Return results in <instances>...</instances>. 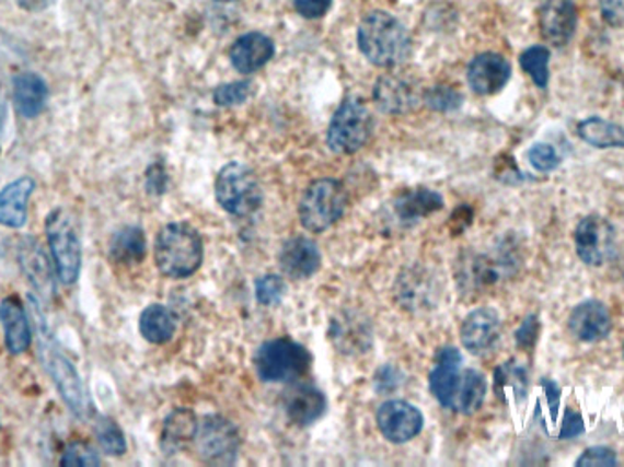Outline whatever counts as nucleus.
<instances>
[{
	"label": "nucleus",
	"mask_w": 624,
	"mask_h": 467,
	"mask_svg": "<svg viewBox=\"0 0 624 467\" xmlns=\"http://www.w3.org/2000/svg\"><path fill=\"white\" fill-rule=\"evenodd\" d=\"M424 101L432 110L451 112L457 110L462 105V95L454 92L453 89H448V86H435V89L426 92Z\"/></svg>",
	"instance_id": "58836bf2"
},
{
	"label": "nucleus",
	"mask_w": 624,
	"mask_h": 467,
	"mask_svg": "<svg viewBox=\"0 0 624 467\" xmlns=\"http://www.w3.org/2000/svg\"><path fill=\"white\" fill-rule=\"evenodd\" d=\"M279 269L290 280H307L316 275L322 256L309 237H292L284 243L278 256Z\"/></svg>",
	"instance_id": "aec40b11"
},
{
	"label": "nucleus",
	"mask_w": 624,
	"mask_h": 467,
	"mask_svg": "<svg viewBox=\"0 0 624 467\" xmlns=\"http://www.w3.org/2000/svg\"><path fill=\"white\" fill-rule=\"evenodd\" d=\"M197 418L190 409H175L164 420L163 447L166 451L181 450L196 439Z\"/></svg>",
	"instance_id": "2f4dec72"
},
{
	"label": "nucleus",
	"mask_w": 624,
	"mask_h": 467,
	"mask_svg": "<svg viewBox=\"0 0 624 467\" xmlns=\"http://www.w3.org/2000/svg\"><path fill=\"white\" fill-rule=\"evenodd\" d=\"M361 54L380 68L400 67L411 56V37L404 24L388 12L367 13L358 26Z\"/></svg>",
	"instance_id": "f257e3e1"
},
{
	"label": "nucleus",
	"mask_w": 624,
	"mask_h": 467,
	"mask_svg": "<svg viewBox=\"0 0 624 467\" xmlns=\"http://www.w3.org/2000/svg\"><path fill=\"white\" fill-rule=\"evenodd\" d=\"M153 256L161 275L174 280L188 278L203 261L201 236L188 223H170L159 231Z\"/></svg>",
	"instance_id": "7ed1b4c3"
},
{
	"label": "nucleus",
	"mask_w": 624,
	"mask_h": 467,
	"mask_svg": "<svg viewBox=\"0 0 624 467\" xmlns=\"http://www.w3.org/2000/svg\"><path fill=\"white\" fill-rule=\"evenodd\" d=\"M347 207V192L336 179H317L307 188L301 198L300 221L309 232L327 231L336 221L342 220Z\"/></svg>",
	"instance_id": "39448f33"
},
{
	"label": "nucleus",
	"mask_w": 624,
	"mask_h": 467,
	"mask_svg": "<svg viewBox=\"0 0 624 467\" xmlns=\"http://www.w3.org/2000/svg\"><path fill=\"white\" fill-rule=\"evenodd\" d=\"M394 291L402 307L413 313L427 311L437 305V276L420 265H413L398 276Z\"/></svg>",
	"instance_id": "f8f14e48"
},
{
	"label": "nucleus",
	"mask_w": 624,
	"mask_h": 467,
	"mask_svg": "<svg viewBox=\"0 0 624 467\" xmlns=\"http://www.w3.org/2000/svg\"><path fill=\"white\" fill-rule=\"evenodd\" d=\"M575 466L580 467H612L617 466V455L615 451L604 445H597V447H588L582 455L577 458Z\"/></svg>",
	"instance_id": "a19ab883"
},
{
	"label": "nucleus",
	"mask_w": 624,
	"mask_h": 467,
	"mask_svg": "<svg viewBox=\"0 0 624 467\" xmlns=\"http://www.w3.org/2000/svg\"><path fill=\"white\" fill-rule=\"evenodd\" d=\"M502 335V324H500V316L497 311L493 308H476L473 313L465 316L460 327V340L462 346L475 354L482 357L486 352L492 351L493 347L497 346Z\"/></svg>",
	"instance_id": "ddd939ff"
},
{
	"label": "nucleus",
	"mask_w": 624,
	"mask_h": 467,
	"mask_svg": "<svg viewBox=\"0 0 624 467\" xmlns=\"http://www.w3.org/2000/svg\"><path fill=\"white\" fill-rule=\"evenodd\" d=\"M539 24L542 37L550 45L557 48L568 45L577 28V10L574 0H542Z\"/></svg>",
	"instance_id": "2eb2a0df"
},
{
	"label": "nucleus",
	"mask_w": 624,
	"mask_h": 467,
	"mask_svg": "<svg viewBox=\"0 0 624 467\" xmlns=\"http://www.w3.org/2000/svg\"><path fill=\"white\" fill-rule=\"evenodd\" d=\"M285 415L296 425H311L327 411V400L322 390L311 384L290 385L284 393Z\"/></svg>",
	"instance_id": "6ab92c4d"
},
{
	"label": "nucleus",
	"mask_w": 624,
	"mask_h": 467,
	"mask_svg": "<svg viewBox=\"0 0 624 467\" xmlns=\"http://www.w3.org/2000/svg\"><path fill=\"white\" fill-rule=\"evenodd\" d=\"M530 165L539 172H553L561 165V155L552 144L536 143L528 150Z\"/></svg>",
	"instance_id": "ea45409f"
},
{
	"label": "nucleus",
	"mask_w": 624,
	"mask_h": 467,
	"mask_svg": "<svg viewBox=\"0 0 624 467\" xmlns=\"http://www.w3.org/2000/svg\"><path fill=\"white\" fill-rule=\"evenodd\" d=\"M613 240V226L601 215H586L575 229V250L590 267H601L612 256Z\"/></svg>",
	"instance_id": "9d476101"
},
{
	"label": "nucleus",
	"mask_w": 624,
	"mask_h": 467,
	"mask_svg": "<svg viewBox=\"0 0 624 467\" xmlns=\"http://www.w3.org/2000/svg\"><path fill=\"white\" fill-rule=\"evenodd\" d=\"M495 393L502 401L522 404L528 395V371L519 362H506L495 371Z\"/></svg>",
	"instance_id": "c756f323"
},
{
	"label": "nucleus",
	"mask_w": 624,
	"mask_h": 467,
	"mask_svg": "<svg viewBox=\"0 0 624 467\" xmlns=\"http://www.w3.org/2000/svg\"><path fill=\"white\" fill-rule=\"evenodd\" d=\"M19 261L33 291L37 292L41 300H51L55 294L54 272L38 240L24 237L19 250Z\"/></svg>",
	"instance_id": "412c9836"
},
{
	"label": "nucleus",
	"mask_w": 624,
	"mask_h": 467,
	"mask_svg": "<svg viewBox=\"0 0 624 467\" xmlns=\"http://www.w3.org/2000/svg\"><path fill=\"white\" fill-rule=\"evenodd\" d=\"M487 384L484 374L478 373L475 369H465L462 371V380L460 387L454 396L453 411L462 412V415H473L481 409L482 404L486 400Z\"/></svg>",
	"instance_id": "473e14b6"
},
{
	"label": "nucleus",
	"mask_w": 624,
	"mask_h": 467,
	"mask_svg": "<svg viewBox=\"0 0 624 467\" xmlns=\"http://www.w3.org/2000/svg\"><path fill=\"white\" fill-rule=\"evenodd\" d=\"M287 291L284 278L276 275L263 276L256 281V297L262 305H276L281 302Z\"/></svg>",
	"instance_id": "e433bc0d"
},
{
	"label": "nucleus",
	"mask_w": 624,
	"mask_h": 467,
	"mask_svg": "<svg viewBox=\"0 0 624 467\" xmlns=\"http://www.w3.org/2000/svg\"><path fill=\"white\" fill-rule=\"evenodd\" d=\"M328 335L334 346L345 354L366 352L372 343L371 329L367 325V319H360L358 314L355 316V314L345 313L338 319H333Z\"/></svg>",
	"instance_id": "393cba45"
},
{
	"label": "nucleus",
	"mask_w": 624,
	"mask_h": 467,
	"mask_svg": "<svg viewBox=\"0 0 624 467\" xmlns=\"http://www.w3.org/2000/svg\"><path fill=\"white\" fill-rule=\"evenodd\" d=\"M19 2V7L22 10H26V12H44L46 8L51 7L54 4V0H16Z\"/></svg>",
	"instance_id": "de8ad7c7"
},
{
	"label": "nucleus",
	"mask_w": 624,
	"mask_h": 467,
	"mask_svg": "<svg viewBox=\"0 0 624 467\" xmlns=\"http://www.w3.org/2000/svg\"><path fill=\"white\" fill-rule=\"evenodd\" d=\"M33 313H35V329H37L38 354L43 360L44 367L48 371L49 376L54 380L55 387L59 389L60 398L65 400L66 406L70 407V411L81 420H86L92 415V406L88 400L86 389L82 385L81 378L73 363L62 354L54 338L49 335L48 327L44 324L41 316L38 303H33Z\"/></svg>",
	"instance_id": "f03ea898"
},
{
	"label": "nucleus",
	"mask_w": 624,
	"mask_h": 467,
	"mask_svg": "<svg viewBox=\"0 0 624 467\" xmlns=\"http://www.w3.org/2000/svg\"><path fill=\"white\" fill-rule=\"evenodd\" d=\"M601 15L613 28H624V0H601Z\"/></svg>",
	"instance_id": "c03bdc74"
},
{
	"label": "nucleus",
	"mask_w": 624,
	"mask_h": 467,
	"mask_svg": "<svg viewBox=\"0 0 624 467\" xmlns=\"http://www.w3.org/2000/svg\"><path fill=\"white\" fill-rule=\"evenodd\" d=\"M274 57V43L259 32L243 35L230 50V62L240 73H254L262 70Z\"/></svg>",
	"instance_id": "4be33fe9"
},
{
	"label": "nucleus",
	"mask_w": 624,
	"mask_h": 467,
	"mask_svg": "<svg viewBox=\"0 0 624 467\" xmlns=\"http://www.w3.org/2000/svg\"><path fill=\"white\" fill-rule=\"evenodd\" d=\"M251 95V81H235V83L221 84L213 90V103L219 106L243 105Z\"/></svg>",
	"instance_id": "c9c22d12"
},
{
	"label": "nucleus",
	"mask_w": 624,
	"mask_h": 467,
	"mask_svg": "<svg viewBox=\"0 0 624 467\" xmlns=\"http://www.w3.org/2000/svg\"><path fill=\"white\" fill-rule=\"evenodd\" d=\"M582 431H585L582 417H580L579 412H575L574 409H566L563 425H561V431H558V439H575V436L582 434Z\"/></svg>",
	"instance_id": "49530a36"
},
{
	"label": "nucleus",
	"mask_w": 624,
	"mask_h": 467,
	"mask_svg": "<svg viewBox=\"0 0 624 467\" xmlns=\"http://www.w3.org/2000/svg\"><path fill=\"white\" fill-rule=\"evenodd\" d=\"M377 423L385 440L393 444H405L420 433L424 417L409 401L389 400L378 409Z\"/></svg>",
	"instance_id": "9b49d317"
},
{
	"label": "nucleus",
	"mask_w": 624,
	"mask_h": 467,
	"mask_svg": "<svg viewBox=\"0 0 624 467\" xmlns=\"http://www.w3.org/2000/svg\"><path fill=\"white\" fill-rule=\"evenodd\" d=\"M511 65L502 56L487 51L476 56L467 68V83L478 95H493L508 84Z\"/></svg>",
	"instance_id": "dca6fc26"
},
{
	"label": "nucleus",
	"mask_w": 624,
	"mask_h": 467,
	"mask_svg": "<svg viewBox=\"0 0 624 467\" xmlns=\"http://www.w3.org/2000/svg\"><path fill=\"white\" fill-rule=\"evenodd\" d=\"M577 133L593 149H624V127L602 117H588L577 125Z\"/></svg>",
	"instance_id": "cd10ccee"
},
{
	"label": "nucleus",
	"mask_w": 624,
	"mask_h": 467,
	"mask_svg": "<svg viewBox=\"0 0 624 467\" xmlns=\"http://www.w3.org/2000/svg\"><path fill=\"white\" fill-rule=\"evenodd\" d=\"M46 236L54 256L55 270L65 285L76 283L81 275L82 248L76 223L62 209H55L46 218Z\"/></svg>",
	"instance_id": "0eeeda50"
},
{
	"label": "nucleus",
	"mask_w": 624,
	"mask_h": 467,
	"mask_svg": "<svg viewBox=\"0 0 624 467\" xmlns=\"http://www.w3.org/2000/svg\"><path fill=\"white\" fill-rule=\"evenodd\" d=\"M0 322L4 327L5 347L11 354H22L32 343V325L26 311L16 297H4L0 303Z\"/></svg>",
	"instance_id": "5701e85b"
},
{
	"label": "nucleus",
	"mask_w": 624,
	"mask_h": 467,
	"mask_svg": "<svg viewBox=\"0 0 624 467\" xmlns=\"http://www.w3.org/2000/svg\"><path fill=\"white\" fill-rule=\"evenodd\" d=\"M374 103L385 114H407L416 110L421 103V92L411 79L400 78L394 73L378 79L374 92Z\"/></svg>",
	"instance_id": "4468645a"
},
{
	"label": "nucleus",
	"mask_w": 624,
	"mask_h": 467,
	"mask_svg": "<svg viewBox=\"0 0 624 467\" xmlns=\"http://www.w3.org/2000/svg\"><path fill=\"white\" fill-rule=\"evenodd\" d=\"M333 0H294L296 12L305 19H320L328 12Z\"/></svg>",
	"instance_id": "a18cd8bd"
},
{
	"label": "nucleus",
	"mask_w": 624,
	"mask_h": 467,
	"mask_svg": "<svg viewBox=\"0 0 624 467\" xmlns=\"http://www.w3.org/2000/svg\"><path fill=\"white\" fill-rule=\"evenodd\" d=\"M101 458L93 450L92 445L84 444V442H73V444L66 447L62 453V460L60 466H99Z\"/></svg>",
	"instance_id": "4c0bfd02"
},
{
	"label": "nucleus",
	"mask_w": 624,
	"mask_h": 467,
	"mask_svg": "<svg viewBox=\"0 0 624 467\" xmlns=\"http://www.w3.org/2000/svg\"><path fill=\"white\" fill-rule=\"evenodd\" d=\"M460 363H462V357H460L459 349L443 347L438 351L435 367L429 374V389L440 401V406L448 407V409H453L454 396H457L460 380H462Z\"/></svg>",
	"instance_id": "a211bd4d"
},
{
	"label": "nucleus",
	"mask_w": 624,
	"mask_h": 467,
	"mask_svg": "<svg viewBox=\"0 0 624 467\" xmlns=\"http://www.w3.org/2000/svg\"><path fill=\"white\" fill-rule=\"evenodd\" d=\"M443 207L440 194L429 188H415L400 194L394 201V212L402 221H416L435 214Z\"/></svg>",
	"instance_id": "bb28decb"
},
{
	"label": "nucleus",
	"mask_w": 624,
	"mask_h": 467,
	"mask_svg": "<svg viewBox=\"0 0 624 467\" xmlns=\"http://www.w3.org/2000/svg\"><path fill=\"white\" fill-rule=\"evenodd\" d=\"M219 2H234V0H219Z\"/></svg>",
	"instance_id": "09e8293b"
},
{
	"label": "nucleus",
	"mask_w": 624,
	"mask_h": 467,
	"mask_svg": "<svg viewBox=\"0 0 624 467\" xmlns=\"http://www.w3.org/2000/svg\"><path fill=\"white\" fill-rule=\"evenodd\" d=\"M175 329H177V318L169 307L150 305L142 311L139 330L145 336V340L150 341V343H155V346L166 343V341L172 340Z\"/></svg>",
	"instance_id": "c85d7f7f"
},
{
	"label": "nucleus",
	"mask_w": 624,
	"mask_h": 467,
	"mask_svg": "<svg viewBox=\"0 0 624 467\" xmlns=\"http://www.w3.org/2000/svg\"><path fill=\"white\" fill-rule=\"evenodd\" d=\"M542 390H544V398H542V404L546 406L547 420L544 425L547 423H555L557 422L558 417V404H561V389H558V385L553 382V380L544 378L541 382Z\"/></svg>",
	"instance_id": "79ce46f5"
},
{
	"label": "nucleus",
	"mask_w": 624,
	"mask_h": 467,
	"mask_svg": "<svg viewBox=\"0 0 624 467\" xmlns=\"http://www.w3.org/2000/svg\"><path fill=\"white\" fill-rule=\"evenodd\" d=\"M569 332L579 341L596 343L610 335L612 316L606 305L597 300H586L571 311L568 319Z\"/></svg>",
	"instance_id": "f3484780"
},
{
	"label": "nucleus",
	"mask_w": 624,
	"mask_h": 467,
	"mask_svg": "<svg viewBox=\"0 0 624 467\" xmlns=\"http://www.w3.org/2000/svg\"><path fill=\"white\" fill-rule=\"evenodd\" d=\"M312 358L305 347L289 340L265 341L254 352V369L263 382H290L298 380L311 367Z\"/></svg>",
	"instance_id": "20e7f679"
},
{
	"label": "nucleus",
	"mask_w": 624,
	"mask_h": 467,
	"mask_svg": "<svg viewBox=\"0 0 624 467\" xmlns=\"http://www.w3.org/2000/svg\"><path fill=\"white\" fill-rule=\"evenodd\" d=\"M95 436L106 455L119 456L126 451L125 434L112 418L101 417L95 423Z\"/></svg>",
	"instance_id": "f704fd0d"
},
{
	"label": "nucleus",
	"mask_w": 624,
	"mask_h": 467,
	"mask_svg": "<svg viewBox=\"0 0 624 467\" xmlns=\"http://www.w3.org/2000/svg\"><path fill=\"white\" fill-rule=\"evenodd\" d=\"M35 190L32 177H19L0 190V225L21 229L26 223L27 201Z\"/></svg>",
	"instance_id": "b1692460"
},
{
	"label": "nucleus",
	"mask_w": 624,
	"mask_h": 467,
	"mask_svg": "<svg viewBox=\"0 0 624 467\" xmlns=\"http://www.w3.org/2000/svg\"><path fill=\"white\" fill-rule=\"evenodd\" d=\"M145 254H147V237L137 226H126L114 234L109 242V258L114 259L115 264H139Z\"/></svg>",
	"instance_id": "7c9ffc66"
},
{
	"label": "nucleus",
	"mask_w": 624,
	"mask_h": 467,
	"mask_svg": "<svg viewBox=\"0 0 624 467\" xmlns=\"http://www.w3.org/2000/svg\"><path fill=\"white\" fill-rule=\"evenodd\" d=\"M550 57H552L550 50L541 45L530 46L520 54V68L541 90H546L550 83Z\"/></svg>",
	"instance_id": "72a5a7b5"
},
{
	"label": "nucleus",
	"mask_w": 624,
	"mask_h": 467,
	"mask_svg": "<svg viewBox=\"0 0 624 467\" xmlns=\"http://www.w3.org/2000/svg\"><path fill=\"white\" fill-rule=\"evenodd\" d=\"M194 442L197 455L207 464L229 466L234 464L240 451V431L227 418L212 415L203 418V422L197 425Z\"/></svg>",
	"instance_id": "1a4fd4ad"
},
{
	"label": "nucleus",
	"mask_w": 624,
	"mask_h": 467,
	"mask_svg": "<svg viewBox=\"0 0 624 467\" xmlns=\"http://www.w3.org/2000/svg\"><path fill=\"white\" fill-rule=\"evenodd\" d=\"M539 330H541L539 318H536V316H528V318L522 322V325H520V329L515 332L517 346L522 347V349H530V347L535 346L536 338H539Z\"/></svg>",
	"instance_id": "37998d69"
},
{
	"label": "nucleus",
	"mask_w": 624,
	"mask_h": 467,
	"mask_svg": "<svg viewBox=\"0 0 624 467\" xmlns=\"http://www.w3.org/2000/svg\"><path fill=\"white\" fill-rule=\"evenodd\" d=\"M216 198L221 209L232 215H251L263 203L262 185L256 174L243 163H229L216 179Z\"/></svg>",
	"instance_id": "423d86ee"
},
{
	"label": "nucleus",
	"mask_w": 624,
	"mask_h": 467,
	"mask_svg": "<svg viewBox=\"0 0 624 467\" xmlns=\"http://www.w3.org/2000/svg\"><path fill=\"white\" fill-rule=\"evenodd\" d=\"M48 100V89L37 73H19L13 79V101L16 112L26 119H33L43 112Z\"/></svg>",
	"instance_id": "a878e982"
},
{
	"label": "nucleus",
	"mask_w": 624,
	"mask_h": 467,
	"mask_svg": "<svg viewBox=\"0 0 624 467\" xmlns=\"http://www.w3.org/2000/svg\"><path fill=\"white\" fill-rule=\"evenodd\" d=\"M371 132V112L363 101L349 97L339 105L328 125V149L333 150L334 154H355L369 141Z\"/></svg>",
	"instance_id": "6e6552de"
}]
</instances>
